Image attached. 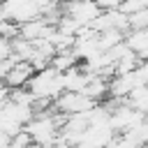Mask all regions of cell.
I'll list each match as a JSON object with an SVG mask.
<instances>
[{"instance_id":"6da1fadb","label":"cell","mask_w":148,"mask_h":148,"mask_svg":"<svg viewBox=\"0 0 148 148\" xmlns=\"http://www.w3.org/2000/svg\"><path fill=\"white\" fill-rule=\"evenodd\" d=\"M97 102H92L90 97H86L83 92H60L53 99V109L60 116H76V113H88L90 109H95Z\"/></svg>"},{"instance_id":"7a4b0ae2","label":"cell","mask_w":148,"mask_h":148,"mask_svg":"<svg viewBox=\"0 0 148 148\" xmlns=\"http://www.w3.org/2000/svg\"><path fill=\"white\" fill-rule=\"evenodd\" d=\"M62 14L69 16V18H74L79 25H90L92 18L99 14V7L92 0H65Z\"/></svg>"},{"instance_id":"3957f363","label":"cell","mask_w":148,"mask_h":148,"mask_svg":"<svg viewBox=\"0 0 148 148\" xmlns=\"http://www.w3.org/2000/svg\"><path fill=\"white\" fill-rule=\"evenodd\" d=\"M32 74H35V67H32L30 62H25V60H18V62H14V65L9 67V72L5 74V86H7L9 90L25 88L28 81L32 79Z\"/></svg>"},{"instance_id":"277c9868","label":"cell","mask_w":148,"mask_h":148,"mask_svg":"<svg viewBox=\"0 0 148 148\" xmlns=\"http://www.w3.org/2000/svg\"><path fill=\"white\" fill-rule=\"evenodd\" d=\"M106 148H136L125 134H113V139L106 143Z\"/></svg>"},{"instance_id":"5b68a950","label":"cell","mask_w":148,"mask_h":148,"mask_svg":"<svg viewBox=\"0 0 148 148\" xmlns=\"http://www.w3.org/2000/svg\"><path fill=\"white\" fill-rule=\"evenodd\" d=\"M92 2L99 7V12H111V9H118L123 0H92Z\"/></svg>"},{"instance_id":"8992f818","label":"cell","mask_w":148,"mask_h":148,"mask_svg":"<svg viewBox=\"0 0 148 148\" xmlns=\"http://www.w3.org/2000/svg\"><path fill=\"white\" fill-rule=\"evenodd\" d=\"M7 58H12V39L0 37V60H7Z\"/></svg>"},{"instance_id":"52a82bcc","label":"cell","mask_w":148,"mask_h":148,"mask_svg":"<svg viewBox=\"0 0 148 148\" xmlns=\"http://www.w3.org/2000/svg\"><path fill=\"white\" fill-rule=\"evenodd\" d=\"M2 88H5V81H2V79H0V90H2Z\"/></svg>"}]
</instances>
